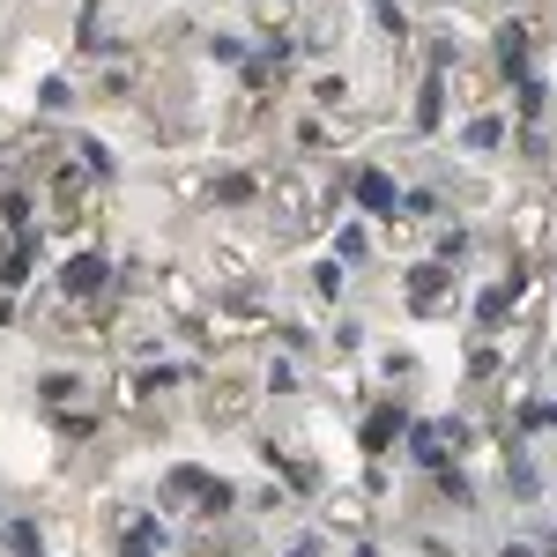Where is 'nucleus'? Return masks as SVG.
I'll return each mask as SVG.
<instances>
[{"instance_id":"obj_1","label":"nucleus","mask_w":557,"mask_h":557,"mask_svg":"<svg viewBox=\"0 0 557 557\" xmlns=\"http://www.w3.org/2000/svg\"><path fill=\"white\" fill-rule=\"evenodd\" d=\"M172 491H178V498H194L201 513H231V483L209 475V469H172Z\"/></svg>"},{"instance_id":"obj_2","label":"nucleus","mask_w":557,"mask_h":557,"mask_svg":"<svg viewBox=\"0 0 557 557\" xmlns=\"http://www.w3.org/2000/svg\"><path fill=\"white\" fill-rule=\"evenodd\" d=\"M104 275H112L104 253H75L67 268H60V290H67V298H97V290H104Z\"/></svg>"},{"instance_id":"obj_3","label":"nucleus","mask_w":557,"mask_h":557,"mask_svg":"<svg viewBox=\"0 0 557 557\" xmlns=\"http://www.w3.org/2000/svg\"><path fill=\"white\" fill-rule=\"evenodd\" d=\"M461 438V424H409V454L424 461V469H446V446Z\"/></svg>"},{"instance_id":"obj_4","label":"nucleus","mask_w":557,"mask_h":557,"mask_svg":"<svg viewBox=\"0 0 557 557\" xmlns=\"http://www.w3.org/2000/svg\"><path fill=\"white\" fill-rule=\"evenodd\" d=\"M357 209H372V215H394V209H401V194H394V178H386V172H357Z\"/></svg>"},{"instance_id":"obj_5","label":"nucleus","mask_w":557,"mask_h":557,"mask_svg":"<svg viewBox=\"0 0 557 557\" xmlns=\"http://www.w3.org/2000/svg\"><path fill=\"white\" fill-rule=\"evenodd\" d=\"M438 290H446V268H438V260H417V268H409V305H417V312H431V298H438Z\"/></svg>"},{"instance_id":"obj_6","label":"nucleus","mask_w":557,"mask_h":557,"mask_svg":"<svg viewBox=\"0 0 557 557\" xmlns=\"http://www.w3.org/2000/svg\"><path fill=\"white\" fill-rule=\"evenodd\" d=\"M498 60H506V83H528V38H520V23L498 30Z\"/></svg>"},{"instance_id":"obj_7","label":"nucleus","mask_w":557,"mask_h":557,"mask_svg":"<svg viewBox=\"0 0 557 557\" xmlns=\"http://www.w3.org/2000/svg\"><path fill=\"white\" fill-rule=\"evenodd\" d=\"M409 424V417H401V409H372V417H364V446H372V454H386V446H394V431Z\"/></svg>"},{"instance_id":"obj_8","label":"nucleus","mask_w":557,"mask_h":557,"mask_svg":"<svg viewBox=\"0 0 557 557\" xmlns=\"http://www.w3.org/2000/svg\"><path fill=\"white\" fill-rule=\"evenodd\" d=\"M157 550H164V528H157V520H134L127 543H120V557H157Z\"/></svg>"},{"instance_id":"obj_9","label":"nucleus","mask_w":557,"mask_h":557,"mask_svg":"<svg viewBox=\"0 0 557 557\" xmlns=\"http://www.w3.org/2000/svg\"><path fill=\"white\" fill-rule=\"evenodd\" d=\"M30 260H38V238H23V246L8 253V268H0V290H15V283L30 275Z\"/></svg>"},{"instance_id":"obj_10","label":"nucleus","mask_w":557,"mask_h":557,"mask_svg":"<svg viewBox=\"0 0 557 557\" xmlns=\"http://www.w3.org/2000/svg\"><path fill=\"white\" fill-rule=\"evenodd\" d=\"M209 194L223 201V209H238V201H253V178H238V172H231V178H215Z\"/></svg>"},{"instance_id":"obj_11","label":"nucleus","mask_w":557,"mask_h":557,"mask_svg":"<svg viewBox=\"0 0 557 557\" xmlns=\"http://www.w3.org/2000/svg\"><path fill=\"white\" fill-rule=\"evenodd\" d=\"M417 127H438V67H431L424 97H417Z\"/></svg>"},{"instance_id":"obj_12","label":"nucleus","mask_w":557,"mask_h":557,"mask_svg":"<svg viewBox=\"0 0 557 557\" xmlns=\"http://www.w3.org/2000/svg\"><path fill=\"white\" fill-rule=\"evenodd\" d=\"M498 141H506L498 120H475V127H469V149H498Z\"/></svg>"},{"instance_id":"obj_13","label":"nucleus","mask_w":557,"mask_h":557,"mask_svg":"<svg viewBox=\"0 0 557 557\" xmlns=\"http://www.w3.org/2000/svg\"><path fill=\"white\" fill-rule=\"evenodd\" d=\"M498 557H528V550H498Z\"/></svg>"}]
</instances>
